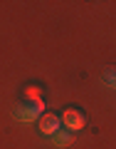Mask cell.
<instances>
[{
	"label": "cell",
	"instance_id": "1",
	"mask_svg": "<svg viewBox=\"0 0 116 149\" xmlns=\"http://www.w3.org/2000/svg\"><path fill=\"white\" fill-rule=\"evenodd\" d=\"M12 114H15L20 122H35L37 117L45 114V104H42V100H30V102L17 104L15 109H12Z\"/></svg>",
	"mask_w": 116,
	"mask_h": 149
},
{
	"label": "cell",
	"instance_id": "2",
	"mask_svg": "<svg viewBox=\"0 0 116 149\" xmlns=\"http://www.w3.org/2000/svg\"><path fill=\"white\" fill-rule=\"evenodd\" d=\"M62 124H64V129H69V132H79V129H84L86 119H84V114H82L79 109H64Z\"/></svg>",
	"mask_w": 116,
	"mask_h": 149
},
{
	"label": "cell",
	"instance_id": "3",
	"mask_svg": "<svg viewBox=\"0 0 116 149\" xmlns=\"http://www.w3.org/2000/svg\"><path fill=\"white\" fill-rule=\"evenodd\" d=\"M59 129H62V117H57L54 112H45L42 117H40V132L42 134L52 137V134H57Z\"/></svg>",
	"mask_w": 116,
	"mask_h": 149
},
{
	"label": "cell",
	"instance_id": "4",
	"mask_svg": "<svg viewBox=\"0 0 116 149\" xmlns=\"http://www.w3.org/2000/svg\"><path fill=\"white\" fill-rule=\"evenodd\" d=\"M52 144H57V147H69V144H72V132L62 127L57 134H52Z\"/></svg>",
	"mask_w": 116,
	"mask_h": 149
},
{
	"label": "cell",
	"instance_id": "5",
	"mask_svg": "<svg viewBox=\"0 0 116 149\" xmlns=\"http://www.w3.org/2000/svg\"><path fill=\"white\" fill-rule=\"evenodd\" d=\"M101 80H104V85H106V87L116 90V67H109V70L104 72V77H101Z\"/></svg>",
	"mask_w": 116,
	"mask_h": 149
}]
</instances>
